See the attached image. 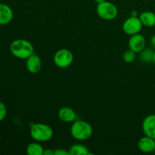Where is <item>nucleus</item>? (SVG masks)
<instances>
[{
    "instance_id": "obj_1",
    "label": "nucleus",
    "mask_w": 155,
    "mask_h": 155,
    "mask_svg": "<svg viewBox=\"0 0 155 155\" xmlns=\"http://www.w3.org/2000/svg\"><path fill=\"white\" fill-rule=\"evenodd\" d=\"M10 51L17 58L27 59L34 53V48L30 41L18 39L11 43Z\"/></svg>"
},
{
    "instance_id": "obj_2",
    "label": "nucleus",
    "mask_w": 155,
    "mask_h": 155,
    "mask_svg": "<svg viewBox=\"0 0 155 155\" xmlns=\"http://www.w3.org/2000/svg\"><path fill=\"white\" fill-rule=\"evenodd\" d=\"M72 137L78 141H86L92 136L93 129L92 125L86 121L79 120L74 121L71 128Z\"/></svg>"
},
{
    "instance_id": "obj_3",
    "label": "nucleus",
    "mask_w": 155,
    "mask_h": 155,
    "mask_svg": "<svg viewBox=\"0 0 155 155\" xmlns=\"http://www.w3.org/2000/svg\"><path fill=\"white\" fill-rule=\"evenodd\" d=\"M30 133L33 140L38 142H44L49 141L52 138L54 132L50 126L42 123H36L30 126Z\"/></svg>"
},
{
    "instance_id": "obj_4",
    "label": "nucleus",
    "mask_w": 155,
    "mask_h": 155,
    "mask_svg": "<svg viewBox=\"0 0 155 155\" xmlns=\"http://www.w3.org/2000/svg\"><path fill=\"white\" fill-rule=\"evenodd\" d=\"M96 12L99 18L106 21H111L116 18L118 15L117 6L114 3L106 0L97 5Z\"/></svg>"
},
{
    "instance_id": "obj_5",
    "label": "nucleus",
    "mask_w": 155,
    "mask_h": 155,
    "mask_svg": "<svg viewBox=\"0 0 155 155\" xmlns=\"http://www.w3.org/2000/svg\"><path fill=\"white\" fill-rule=\"evenodd\" d=\"M54 63L60 68H68L74 61V54L67 48L59 49L54 54Z\"/></svg>"
},
{
    "instance_id": "obj_6",
    "label": "nucleus",
    "mask_w": 155,
    "mask_h": 155,
    "mask_svg": "<svg viewBox=\"0 0 155 155\" xmlns=\"http://www.w3.org/2000/svg\"><path fill=\"white\" fill-rule=\"evenodd\" d=\"M142 25L139 17L130 16L123 24V30L129 36L139 33L142 30Z\"/></svg>"
},
{
    "instance_id": "obj_7",
    "label": "nucleus",
    "mask_w": 155,
    "mask_h": 155,
    "mask_svg": "<svg viewBox=\"0 0 155 155\" xmlns=\"http://www.w3.org/2000/svg\"><path fill=\"white\" fill-rule=\"evenodd\" d=\"M145 38L140 33L130 36L129 39V48L136 53H140L145 48Z\"/></svg>"
},
{
    "instance_id": "obj_8",
    "label": "nucleus",
    "mask_w": 155,
    "mask_h": 155,
    "mask_svg": "<svg viewBox=\"0 0 155 155\" xmlns=\"http://www.w3.org/2000/svg\"><path fill=\"white\" fill-rule=\"evenodd\" d=\"M26 60V68L29 73L34 74L40 71L42 68V61L39 55L33 53Z\"/></svg>"
},
{
    "instance_id": "obj_9",
    "label": "nucleus",
    "mask_w": 155,
    "mask_h": 155,
    "mask_svg": "<svg viewBox=\"0 0 155 155\" xmlns=\"http://www.w3.org/2000/svg\"><path fill=\"white\" fill-rule=\"evenodd\" d=\"M142 130L145 136L155 139V114H150L142 122Z\"/></svg>"
},
{
    "instance_id": "obj_10",
    "label": "nucleus",
    "mask_w": 155,
    "mask_h": 155,
    "mask_svg": "<svg viewBox=\"0 0 155 155\" xmlns=\"http://www.w3.org/2000/svg\"><path fill=\"white\" fill-rule=\"evenodd\" d=\"M14 18L12 8L4 3H0V25H7Z\"/></svg>"
},
{
    "instance_id": "obj_11",
    "label": "nucleus",
    "mask_w": 155,
    "mask_h": 155,
    "mask_svg": "<svg viewBox=\"0 0 155 155\" xmlns=\"http://www.w3.org/2000/svg\"><path fill=\"white\" fill-rule=\"evenodd\" d=\"M139 149L143 153H151L155 151V139L145 136L138 142Z\"/></svg>"
},
{
    "instance_id": "obj_12",
    "label": "nucleus",
    "mask_w": 155,
    "mask_h": 155,
    "mask_svg": "<svg viewBox=\"0 0 155 155\" xmlns=\"http://www.w3.org/2000/svg\"><path fill=\"white\" fill-rule=\"evenodd\" d=\"M58 118L64 123H71L75 121L77 114L76 112L70 107H62L58 110Z\"/></svg>"
},
{
    "instance_id": "obj_13",
    "label": "nucleus",
    "mask_w": 155,
    "mask_h": 155,
    "mask_svg": "<svg viewBox=\"0 0 155 155\" xmlns=\"http://www.w3.org/2000/svg\"><path fill=\"white\" fill-rule=\"evenodd\" d=\"M139 18L142 25L147 27H152L155 26V14L152 12L146 11L139 15Z\"/></svg>"
},
{
    "instance_id": "obj_14",
    "label": "nucleus",
    "mask_w": 155,
    "mask_h": 155,
    "mask_svg": "<svg viewBox=\"0 0 155 155\" xmlns=\"http://www.w3.org/2000/svg\"><path fill=\"white\" fill-rule=\"evenodd\" d=\"M44 148L38 142H32L27 145L26 148L27 154L29 155H43Z\"/></svg>"
},
{
    "instance_id": "obj_15",
    "label": "nucleus",
    "mask_w": 155,
    "mask_h": 155,
    "mask_svg": "<svg viewBox=\"0 0 155 155\" xmlns=\"http://www.w3.org/2000/svg\"><path fill=\"white\" fill-rule=\"evenodd\" d=\"M69 152L71 155H89V149L87 147L81 144H76L70 148Z\"/></svg>"
},
{
    "instance_id": "obj_16",
    "label": "nucleus",
    "mask_w": 155,
    "mask_h": 155,
    "mask_svg": "<svg viewBox=\"0 0 155 155\" xmlns=\"http://www.w3.org/2000/svg\"><path fill=\"white\" fill-rule=\"evenodd\" d=\"M154 51L152 48H145L140 52V59L144 63H151L153 62Z\"/></svg>"
},
{
    "instance_id": "obj_17",
    "label": "nucleus",
    "mask_w": 155,
    "mask_h": 155,
    "mask_svg": "<svg viewBox=\"0 0 155 155\" xmlns=\"http://www.w3.org/2000/svg\"><path fill=\"white\" fill-rule=\"evenodd\" d=\"M136 53L131 49L127 50L123 54V59L126 63H132L136 60Z\"/></svg>"
},
{
    "instance_id": "obj_18",
    "label": "nucleus",
    "mask_w": 155,
    "mask_h": 155,
    "mask_svg": "<svg viewBox=\"0 0 155 155\" xmlns=\"http://www.w3.org/2000/svg\"><path fill=\"white\" fill-rule=\"evenodd\" d=\"M6 115H7V108L5 104L0 101V121L5 120Z\"/></svg>"
},
{
    "instance_id": "obj_19",
    "label": "nucleus",
    "mask_w": 155,
    "mask_h": 155,
    "mask_svg": "<svg viewBox=\"0 0 155 155\" xmlns=\"http://www.w3.org/2000/svg\"><path fill=\"white\" fill-rule=\"evenodd\" d=\"M54 155H71L69 151L63 149V148H57L54 151Z\"/></svg>"
},
{
    "instance_id": "obj_20",
    "label": "nucleus",
    "mask_w": 155,
    "mask_h": 155,
    "mask_svg": "<svg viewBox=\"0 0 155 155\" xmlns=\"http://www.w3.org/2000/svg\"><path fill=\"white\" fill-rule=\"evenodd\" d=\"M43 155H54V151L51 149H45Z\"/></svg>"
},
{
    "instance_id": "obj_21",
    "label": "nucleus",
    "mask_w": 155,
    "mask_h": 155,
    "mask_svg": "<svg viewBox=\"0 0 155 155\" xmlns=\"http://www.w3.org/2000/svg\"><path fill=\"white\" fill-rule=\"evenodd\" d=\"M150 43L153 48H155V35H153L150 39Z\"/></svg>"
},
{
    "instance_id": "obj_22",
    "label": "nucleus",
    "mask_w": 155,
    "mask_h": 155,
    "mask_svg": "<svg viewBox=\"0 0 155 155\" xmlns=\"http://www.w3.org/2000/svg\"><path fill=\"white\" fill-rule=\"evenodd\" d=\"M130 16H133V17H139V14H138L137 11L133 10V12H131V14H130Z\"/></svg>"
},
{
    "instance_id": "obj_23",
    "label": "nucleus",
    "mask_w": 155,
    "mask_h": 155,
    "mask_svg": "<svg viewBox=\"0 0 155 155\" xmlns=\"http://www.w3.org/2000/svg\"><path fill=\"white\" fill-rule=\"evenodd\" d=\"M104 1H105V0H94V2H96L97 4L102 2H104Z\"/></svg>"
},
{
    "instance_id": "obj_24",
    "label": "nucleus",
    "mask_w": 155,
    "mask_h": 155,
    "mask_svg": "<svg viewBox=\"0 0 155 155\" xmlns=\"http://www.w3.org/2000/svg\"><path fill=\"white\" fill-rule=\"evenodd\" d=\"M153 62H154V64H155V51H154V58H153Z\"/></svg>"
}]
</instances>
